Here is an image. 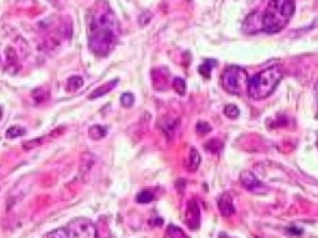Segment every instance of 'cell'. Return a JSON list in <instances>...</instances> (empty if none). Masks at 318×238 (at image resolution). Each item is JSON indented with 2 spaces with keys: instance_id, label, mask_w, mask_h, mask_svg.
Segmentation results:
<instances>
[{
  "instance_id": "obj_1",
  "label": "cell",
  "mask_w": 318,
  "mask_h": 238,
  "mask_svg": "<svg viewBox=\"0 0 318 238\" xmlns=\"http://www.w3.org/2000/svg\"><path fill=\"white\" fill-rule=\"evenodd\" d=\"M117 19L106 3L97 4L90 18V47L99 57H104L113 50L118 40Z\"/></svg>"
},
{
  "instance_id": "obj_2",
  "label": "cell",
  "mask_w": 318,
  "mask_h": 238,
  "mask_svg": "<svg viewBox=\"0 0 318 238\" xmlns=\"http://www.w3.org/2000/svg\"><path fill=\"white\" fill-rule=\"evenodd\" d=\"M295 0H270L261 15L262 30L268 34H276L284 30L295 14Z\"/></svg>"
},
{
  "instance_id": "obj_3",
  "label": "cell",
  "mask_w": 318,
  "mask_h": 238,
  "mask_svg": "<svg viewBox=\"0 0 318 238\" xmlns=\"http://www.w3.org/2000/svg\"><path fill=\"white\" fill-rule=\"evenodd\" d=\"M282 76H284V70L280 65H274V66L262 70L249 80L247 94L250 96V98L255 99V101L268 98L276 89L280 81L282 80Z\"/></svg>"
},
{
  "instance_id": "obj_4",
  "label": "cell",
  "mask_w": 318,
  "mask_h": 238,
  "mask_svg": "<svg viewBox=\"0 0 318 238\" xmlns=\"http://www.w3.org/2000/svg\"><path fill=\"white\" fill-rule=\"evenodd\" d=\"M249 80L247 72L239 66H229L222 76L224 89L235 96H241V94L246 93Z\"/></svg>"
},
{
  "instance_id": "obj_5",
  "label": "cell",
  "mask_w": 318,
  "mask_h": 238,
  "mask_svg": "<svg viewBox=\"0 0 318 238\" xmlns=\"http://www.w3.org/2000/svg\"><path fill=\"white\" fill-rule=\"evenodd\" d=\"M65 228L69 237L93 238L98 236L95 224L86 218H75Z\"/></svg>"
},
{
  "instance_id": "obj_6",
  "label": "cell",
  "mask_w": 318,
  "mask_h": 238,
  "mask_svg": "<svg viewBox=\"0 0 318 238\" xmlns=\"http://www.w3.org/2000/svg\"><path fill=\"white\" fill-rule=\"evenodd\" d=\"M240 180H241L242 185L247 189L249 191L255 194H263L265 193V186L262 185L260 180L252 174L251 171L246 170V171H242L240 175Z\"/></svg>"
},
{
  "instance_id": "obj_7",
  "label": "cell",
  "mask_w": 318,
  "mask_h": 238,
  "mask_svg": "<svg viewBox=\"0 0 318 238\" xmlns=\"http://www.w3.org/2000/svg\"><path fill=\"white\" fill-rule=\"evenodd\" d=\"M218 206H219V211L223 216L225 217H230L234 212H235V207H234L233 197L230 194L225 193L222 195V197L218 201Z\"/></svg>"
},
{
  "instance_id": "obj_8",
  "label": "cell",
  "mask_w": 318,
  "mask_h": 238,
  "mask_svg": "<svg viewBox=\"0 0 318 238\" xmlns=\"http://www.w3.org/2000/svg\"><path fill=\"white\" fill-rule=\"evenodd\" d=\"M117 83H118V80H113V81H111V82H107L106 85L101 86V87H98L97 89H95V91H93V93H91L90 96H88V98H90V99H96V98H98V97L104 96V94H106V93L111 92L112 88L117 86Z\"/></svg>"
},
{
  "instance_id": "obj_9",
  "label": "cell",
  "mask_w": 318,
  "mask_h": 238,
  "mask_svg": "<svg viewBox=\"0 0 318 238\" xmlns=\"http://www.w3.org/2000/svg\"><path fill=\"white\" fill-rule=\"evenodd\" d=\"M106 133H107L106 128L101 126H93V127H91L90 131H88L90 137L95 140H98V139H101V138H103L104 135H106Z\"/></svg>"
},
{
  "instance_id": "obj_10",
  "label": "cell",
  "mask_w": 318,
  "mask_h": 238,
  "mask_svg": "<svg viewBox=\"0 0 318 238\" xmlns=\"http://www.w3.org/2000/svg\"><path fill=\"white\" fill-rule=\"evenodd\" d=\"M26 131L21 127H12V128L8 129L7 132V138L8 139H14V138L21 137V135H25Z\"/></svg>"
},
{
  "instance_id": "obj_11",
  "label": "cell",
  "mask_w": 318,
  "mask_h": 238,
  "mask_svg": "<svg viewBox=\"0 0 318 238\" xmlns=\"http://www.w3.org/2000/svg\"><path fill=\"white\" fill-rule=\"evenodd\" d=\"M224 113L228 118L230 119H235L240 115V110L239 108L236 107L235 104H228L225 108H224Z\"/></svg>"
},
{
  "instance_id": "obj_12",
  "label": "cell",
  "mask_w": 318,
  "mask_h": 238,
  "mask_svg": "<svg viewBox=\"0 0 318 238\" xmlns=\"http://www.w3.org/2000/svg\"><path fill=\"white\" fill-rule=\"evenodd\" d=\"M153 199H154V195L148 190L142 191L137 195V202H139V204H148V202L153 201Z\"/></svg>"
},
{
  "instance_id": "obj_13",
  "label": "cell",
  "mask_w": 318,
  "mask_h": 238,
  "mask_svg": "<svg viewBox=\"0 0 318 238\" xmlns=\"http://www.w3.org/2000/svg\"><path fill=\"white\" fill-rule=\"evenodd\" d=\"M82 85H83L82 78L79 77V76H74V77L70 78V81H69V89H71V91H76V89H79Z\"/></svg>"
},
{
  "instance_id": "obj_14",
  "label": "cell",
  "mask_w": 318,
  "mask_h": 238,
  "mask_svg": "<svg viewBox=\"0 0 318 238\" xmlns=\"http://www.w3.org/2000/svg\"><path fill=\"white\" fill-rule=\"evenodd\" d=\"M45 237H51V238H69L66 228H58L55 231H51L48 233L45 234Z\"/></svg>"
},
{
  "instance_id": "obj_15",
  "label": "cell",
  "mask_w": 318,
  "mask_h": 238,
  "mask_svg": "<svg viewBox=\"0 0 318 238\" xmlns=\"http://www.w3.org/2000/svg\"><path fill=\"white\" fill-rule=\"evenodd\" d=\"M134 103V96L132 93H125L122 94V97H121V104L123 105V107L126 108H129L132 107Z\"/></svg>"
},
{
  "instance_id": "obj_16",
  "label": "cell",
  "mask_w": 318,
  "mask_h": 238,
  "mask_svg": "<svg viewBox=\"0 0 318 238\" xmlns=\"http://www.w3.org/2000/svg\"><path fill=\"white\" fill-rule=\"evenodd\" d=\"M173 86L175 88V91L178 92L179 94H184L185 92V82L182 80V78H174V82H173Z\"/></svg>"
},
{
  "instance_id": "obj_17",
  "label": "cell",
  "mask_w": 318,
  "mask_h": 238,
  "mask_svg": "<svg viewBox=\"0 0 318 238\" xmlns=\"http://www.w3.org/2000/svg\"><path fill=\"white\" fill-rule=\"evenodd\" d=\"M167 234H168V236H174V237H177V236L184 237L185 236L184 232L180 231V228H178V227H175V226H169L168 231H167Z\"/></svg>"
},
{
  "instance_id": "obj_18",
  "label": "cell",
  "mask_w": 318,
  "mask_h": 238,
  "mask_svg": "<svg viewBox=\"0 0 318 238\" xmlns=\"http://www.w3.org/2000/svg\"><path fill=\"white\" fill-rule=\"evenodd\" d=\"M314 94H316V98H317V103H318V82L314 86Z\"/></svg>"
},
{
  "instance_id": "obj_19",
  "label": "cell",
  "mask_w": 318,
  "mask_h": 238,
  "mask_svg": "<svg viewBox=\"0 0 318 238\" xmlns=\"http://www.w3.org/2000/svg\"><path fill=\"white\" fill-rule=\"evenodd\" d=\"M0 117H2V110H0Z\"/></svg>"
}]
</instances>
